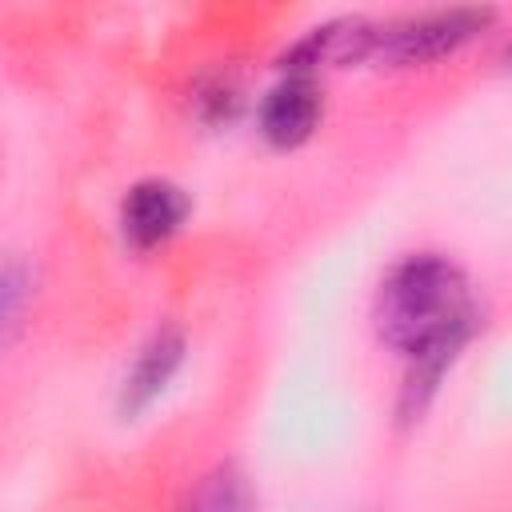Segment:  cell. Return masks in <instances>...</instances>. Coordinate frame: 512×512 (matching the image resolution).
<instances>
[{
	"label": "cell",
	"mask_w": 512,
	"mask_h": 512,
	"mask_svg": "<svg viewBox=\"0 0 512 512\" xmlns=\"http://www.w3.org/2000/svg\"><path fill=\"white\" fill-rule=\"evenodd\" d=\"M480 320L464 272L432 252L400 260L376 296V328L408 360V404H424Z\"/></svg>",
	"instance_id": "6da1fadb"
},
{
	"label": "cell",
	"mask_w": 512,
	"mask_h": 512,
	"mask_svg": "<svg viewBox=\"0 0 512 512\" xmlns=\"http://www.w3.org/2000/svg\"><path fill=\"white\" fill-rule=\"evenodd\" d=\"M488 24H492V8H440V12L404 16L392 24H376L372 56L388 64H424L456 52Z\"/></svg>",
	"instance_id": "7a4b0ae2"
},
{
	"label": "cell",
	"mask_w": 512,
	"mask_h": 512,
	"mask_svg": "<svg viewBox=\"0 0 512 512\" xmlns=\"http://www.w3.org/2000/svg\"><path fill=\"white\" fill-rule=\"evenodd\" d=\"M188 216V196L168 180H140L128 188L120 204V228L124 240L140 252L164 244Z\"/></svg>",
	"instance_id": "3957f363"
},
{
	"label": "cell",
	"mask_w": 512,
	"mask_h": 512,
	"mask_svg": "<svg viewBox=\"0 0 512 512\" xmlns=\"http://www.w3.org/2000/svg\"><path fill=\"white\" fill-rule=\"evenodd\" d=\"M320 112H324V96H320L316 80L304 72H288L280 84L268 88V96L260 104V132L276 148H292L312 136Z\"/></svg>",
	"instance_id": "277c9868"
},
{
	"label": "cell",
	"mask_w": 512,
	"mask_h": 512,
	"mask_svg": "<svg viewBox=\"0 0 512 512\" xmlns=\"http://www.w3.org/2000/svg\"><path fill=\"white\" fill-rule=\"evenodd\" d=\"M180 360H184V340H180L176 332H156V336L140 348V356H136L128 380H124L120 408H124V412H140L144 404H152V400L164 392V384L172 380V372L180 368Z\"/></svg>",
	"instance_id": "5b68a950"
},
{
	"label": "cell",
	"mask_w": 512,
	"mask_h": 512,
	"mask_svg": "<svg viewBox=\"0 0 512 512\" xmlns=\"http://www.w3.org/2000/svg\"><path fill=\"white\" fill-rule=\"evenodd\" d=\"M180 512H256V496L240 468L220 464L196 480V488L184 496Z\"/></svg>",
	"instance_id": "8992f818"
},
{
	"label": "cell",
	"mask_w": 512,
	"mask_h": 512,
	"mask_svg": "<svg viewBox=\"0 0 512 512\" xmlns=\"http://www.w3.org/2000/svg\"><path fill=\"white\" fill-rule=\"evenodd\" d=\"M20 292H24V268L20 264H8V272H4V320L8 324H16Z\"/></svg>",
	"instance_id": "52a82bcc"
},
{
	"label": "cell",
	"mask_w": 512,
	"mask_h": 512,
	"mask_svg": "<svg viewBox=\"0 0 512 512\" xmlns=\"http://www.w3.org/2000/svg\"><path fill=\"white\" fill-rule=\"evenodd\" d=\"M508 60H512V48H508Z\"/></svg>",
	"instance_id": "ba28073f"
}]
</instances>
